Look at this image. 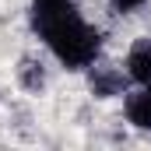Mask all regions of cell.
<instances>
[{"mask_svg": "<svg viewBox=\"0 0 151 151\" xmlns=\"http://www.w3.org/2000/svg\"><path fill=\"white\" fill-rule=\"evenodd\" d=\"M32 25H35V32L42 35V42L49 46V53L67 70H88L99 60V53H102L99 28H91L77 14V7H67L60 14H49V18H39Z\"/></svg>", "mask_w": 151, "mask_h": 151, "instance_id": "6da1fadb", "label": "cell"}, {"mask_svg": "<svg viewBox=\"0 0 151 151\" xmlns=\"http://www.w3.org/2000/svg\"><path fill=\"white\" fill-rule=\"evenodd\" d=\"M127 84H130V74L119 70L113 63H91L88 67V88L95 99H113V95H127Z\"/></svg>", "mask_w": 151, "mask_h": 151, "instance_id": "7a4b0ae2", "label": "cell"}, {"mask_svg": "<svg viewBox=\"0 0 151 151\" xmlns=\"http://www.w3.org/2000/svg\"><path fill=\"white\" fill-rule=\"evenodd\" d=\"M127 74L134 84H151V35L137 39L127 53Z\"/></svg>", "mask_w": 151, "mask_h": 151, "instance_id": "3957f363", "label": "cell"}, {"mask_svg": "<svg viewBox=\"0 0 151 151\" xmlns=\"http://www.w3.org/2000/svg\"><path fill=\"white\" fill-rule=\"evenodd\" d=\"M123 109L137 130H151V84H141V91H130Z\"/></svg>", "mask_w": 151, "mask_h": 151, "instance_id": "277c9868", "label": "cell"}, {"mask_svg": "<svg viewBox=\"0 0 151 151\" xmlns=\"http://www.w3.org/2000/svg\"><path fill=\"white\" fill-rule=\"evenodd\" d=\"M18 81H21V88H28V91H42V88H46V67H42V60L25 56L21 67H18Z\"/></svg>", "mask_w": 151, "mask_h": 151, "instance_id": "5b68a950", "label": "cell"}, {"mask_svg": "<svg viewBox=\"0 0 151 151\" xmlns=\"http://www.w3.org/2000/svg\"><path fill=\"white\" fill-rule=\"evenodd\" d=\"M67 7H74V0H32V21L49 18V14H60Z\"/></svg>", "mask_w": 151, "mask_h": 151, "instance_id": "8992f818", "label": "cell"}, {"mask_svg": "<svg viewBox=\"0 0 151 151\" xmlns=\"http://www.w3.org/2000/svg\"><path fill=\"white\" fill-rule=\"evenodd\" d=\"M109 4H113V11H119V14H130V11L144 7L148 0H109Z\"/></svg>", "mask_w": 151, "mask_h": 151, "instance_id": "52a82bcc", "label": "cell"}]
</instances>
